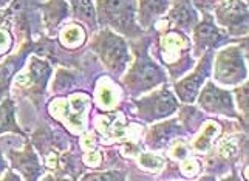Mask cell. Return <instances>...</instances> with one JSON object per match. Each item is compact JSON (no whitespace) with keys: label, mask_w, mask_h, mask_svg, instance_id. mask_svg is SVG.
Segmentation results:
<instances>
[{"label":"cell","mask_w":249,"mask_h":181,"mask_svg":"<svg viewBox=\"0 0 249 181\" xmlns=\"http://www.w3.org/2000/svg\"><path fill=\"white\" fill-rule=\"evenodd\" d=\"M98 20L115 30L132 34L136 30L135 0H98Z\"/></svg>","instance_id":"1"},{"label":"cell","mask_w":249,"mask_h":181,"mask_svg":"<svg viewBox=\"0 0 249 181\" xmlns=\"http://www.w3.org/2000/svg\"><path fill=\"white\" fill-rule=\"evenodd\" d=\"M93 48L98 51V54L110 70L119 73L125 68L128 62V51L123 37L116 36L111 31H102L93 44Z\"/></svg>","instance_id":"2"},{"label":"cell","mask_w":249,"mask_h":181,"mask_svg":"<svg viewBox=\"0 0 249 181\" xmlns=\"http://www.w3.org/2000/svg\"><path fill=\"white\" fill-rule=\"evenodd\" d=\"M215 77L223 84H237L246 77L243 57L237 48H228L218 54Z\"/></svg>","instance_id":"3"},{"label":"cell","mask_w":249,"mask_h":181,"mask_svg":"<svg viewBox=\"0 0 249 181\" xmlns=\"http://www.w3.org/2000/svg\"><path fill=\"white\" fill-rule=\"evenodd\" d=\"M164 81H166V77L162 74V72L155 64L150 62L149 59L138 60L127 77L128 87L136 93L142 90H149Z\"/></svg>","instance_id":"4"},{"label":"cell","mask_w":249,"mask_h":181,"mask_svg":"<svg viewBox=\"0 0 249 181\" xmlns=\"http://www.w3.org/2000/svg\"><path fill=\"white\" fill-rule=\"evenodd\" d=\"M140 109V113L145 119H158L170 115L172 111L177 110V101L174 94L167 90H162L158 93H153L152 96L144 98L142 101L136 102Z\"/></svg>","instance_id":"5"},{"label":"cell","mask_w":249,"mask_h":181,"mask_svg":"<svg viewBox=\"0 0 249 181\" xmlns=\"http://www.w3.org/2000/svg\"><path fill=\"white\" fill-rule=\"evenodd\" d=\"M218 20L232 33L242 34L248 25V6L240 0H225L218 8Z\"/></svg>","instance_id":"6"},{"label":"cell","mask_w":249,"mask_h":181,"mask_svg":"<svg viewBox=\"0 0 249 181\" xmlns=\"http://www.w3.org/2000/svg\"><path fill=\"white\" fill-rule=\"evenodd\" d=\"M200 104L212 113H226L229 116H235L231 94L225 90L217 89L213 84H208V87L204 89L200 96Z\"/></svg>","instance_id":"7"},{"label":"cell","mask_w":249,"mask_h":181,"mask_svg":"<svg viewBox=\"0 0 249 181\" xmlns=\"http://www.w3.org/2000/svg\"><path fill=\"white\" fill-rule=\"evenodd\" d=\"M208 64H209V56L203 60V64L200 65V68L194 73V76L187 77V79L181 81L177 85V91H178V96L181 98L184 102H192L196 94H198L200 90V85L204 79V73L208 72Z\"/></svg>","instance_id":"8"},{"label":"cell","mask_w":249,"mask_h":181,"mask_svg":"<svg viewBox=\"0 0 249 181\" xmlns=\"http://www.w3.org/2000/svg\"><path fill=\"white\" fill-rule=\"evenodd\" d=\"M170 19L174 20L178 27L189 28V27H192L194 23H196L198 17H196V13L189 0H177L170 11Z\"/></svg>","instance_id":"9"},{"label":"cell","mask_w":249,"mask_h":181,"mask_svg":"<svg viewBox=\"0 0 249 181\" xmlns=\"http://www.w3.org/2000/svg\"><path fill=\"white\" fill-rule=\"evenodd\" d=\"M220 34L215 25L212 23V20L204 19L198 27L195 28V42H196V48H209L213 47L220 42Z\"/></svg>","instance_id":"10"},{"label":"cell","mask_w":249,"mask_h":181,"mask_svg":"<svg viewBox=\"0 0 249 181\" xmlns=\"http://www.w3.org/2000/svg\"><path fill=\"white\" fill-rule=\"evenodd\" d=\"M169 6V0H140V22L142 27L162 14Z\"/></svg>","instance_id":"11"},{"label":"cell","mask_w":249,"mask_h":181,"mask_svg":"<svg viewBox=\"0 0 249 181\" xmlns=\"http://www.w3.org/2000/svg\"><path fill=\"white\" fill-rule=\"evenodd\" d=\"M71 6H73V14L76 19L87 23L91 30L96 28L98 14L91 0H71Z\"/></svg>","instance_id":"12"},{"label":"cell","mask_w":249,"mask_h":181,"mask_svg":"<svg viewBox=\"0 0 249 181\" xmlns=\"http://www.w3.org/2000/svg\"><path fill=\"white\" fill-rule=\"evenodd\" d=\"M14 166L19 169L22 174L33 180V178H36L39 177V172H40V167H39V160L36 155L33 153L31 147L28 152H23L20 155H16V163H14Z\"/></svg>","instance_id":"13"},{"label":"cell","mask_w":249,"mask_h":181,"mask_svg":"<svg viewBox=\"0 0 249 181\" xmlns=\"http://www.w3.org/2000/svg\"><path fill=\"white\" fill-rule=\"evenodd\" d=\"M17 132L22 133L20 128L17 127L14 119V104L11 99H5L0 104V133L3 132Z\"/></svg>","instance_id":"14"},{"label":"cell","mask_w":249,"mask_h":181,"mask_svg":"<svg viewBox=\"0 0 249 181\" xmlns=\"http://www.w3.org/2000/svg\"><path fill=\"white\" fill-rule=\"evenodd\" d=\"M108 175H87L84 177L85 180H123V175H119V172H107Z\"/></svg>","instance_id":"15"},{"label":"cell","mask_w":249,"mask_h":181,"mask_svg":"<svg viewBox=\"0 0 249 181\" xmlns=\"http://www.w3.org/2000/svg\"><path fill=\"white\" fill-rule=\"evenodd\" d=\"M5 167H6V161H5V158H3V155H2V152H0V174L5 170Z\"/></svg>","instance_id":"16"},{"label":"cell","mask_w":249,"mask_h":181,"mask_svg":"<svg viewBox=\"0 0 249 181\" xmlns=\"http://www.w3.org/2000/svg\"><path fill=\"white\" fill-rule=\"evenodd\" d=\"M8 2H10V0H0V6H5Z\"/></svg>","instance_id":"17"}]
</instances>
